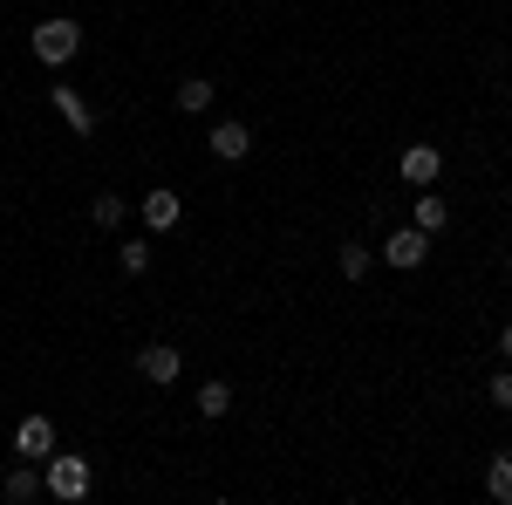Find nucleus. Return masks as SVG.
Segmentation results:
<instances>
[{
    "label": "nucleus",
    "instance_id": "1",
    "mask_svg": "<svg viewBox=\"0 0 512 505\" xmlns=\"http://www.w3.org/2000/svg\"><path fill=\"white\" fill-rule=\"evenodd\" d=\"M28 48H35L41 69H69V62L82 55V21H69V14H48V21H35Z\"/></svg>",
    "mask_w": 512,
    "mask_h": 505
},
{
    "label": "nucleus",
    "instance_id": "2",
    "mask_svg": "<svg viewBox=\"0 0 512 505\" xmlns=\"http://www.w3.org/2000/svg\"><path fill=\"white\" fill-rule=\"evenodd\" d=\"M41 492H48V499H62V505L89 499V458H55V451H48V471H41Z\"/></svg>",
    "mask_w": 512,
    "mask_h": 505
},
{
    "label": "nucleus",
    "instance_id": "3",
    "mask_svg": "<svg viewBox=\"0 0 512 505\" xmlns=\"http://www.w3.org/2000/svg\"><path fill=\"white\" fill-rule=\"evenodd\" d=\"M424 260H431V233H424V226H396V233H383V267L417 273Z\"/></svg>",
    "mask_w": 512,
    "mask_h": 505
},
{
    "label": "nucleus",
    "instance_id": "4",
    "mask_svg": "<svg viewBox=\"0 0 512 505\" xmlns=\"http://www.w3.org/2000/svg\"><path fill=\"white\" fill-rule=\"evenodd\" d=\"M137 212H144V226H151V233H178V219H185V198L171 192V185H158V192H144V205H137Z\"/></svg>",
    "mask_w": 512,
    "mask_h": 505
},
{
    "label": "nucleus",
    "instance_id": "5",
    "mask_svg": "<svg viewBox=\"0 0 512 505\" xmlns=\"http://www.w3.org/2000/svg\"><path fill=\"white\" fill-rule=\"evenodd\" d=\"M396 171H403V185H417V192H431V185H437V171H444V151H437V144H410Z\"/></svg>",
    "mask_w": 512,
    "mask_h": 505
},
{
    "label": "nucleus",
    "instance_id": "6",
    "mask_svg": "<svg viewBox=\"0 0 512 505\" xmlns=\"http://www.w3.org/2000/svg\"><path fill=\"white\" fill-rule=\"evenodd\" d=\"M48 103H55V117L69 123L76 137H89V130H96V110L82 103V96H76V89H69V82H55V89H48Z\"/></svg>",
    "mask_w": 512,
    "mask_h": 505
},
{
    "label": "nucleus",
    "instance_id": "7",
    "mask_svg": "<svg viewBox=\"0 0 512 505\" xmlns=\"http://www.w3.org/2000/svg\"><path fill=\"white\" fill-rule=\"evenodd\" d=\"M14 451H21V458H48V451H55V424H48V417H21V424H14Z\"/></svg>",
    "mask_w": 512,
    "mask_h": 505
},
{
    "label": "nucleus",
    "instance_id": "8",
    "mask_svg": "<svg viewBox=\"0 0 512 505\" xmlns=\"http://www.w3.org/2000/svg\"><path fill=\"white\" fill-rule=\"evenodd\" d=\"M137 369H144V376H151V383H178V369H185V355L178 349H164V342H151V349H137Z\"/></svg>",
    "mask_w": 512,
    "mask_h": 505
},
{
    "label": "nucleus",
    "instance_id": "9",
    "mask_svg": "<svg viewBox=\"0 0 512 505\" xmlns=\"http://www.w3.org/2000/svg\"><path fill=\"white\" fill-rule=\"evenodd\" d=\"M246 151H253V130L246 123H212V157L219 164H239Z\"/></svg>",
    "mask_w": 512,
    "mask_h": 505
},
{
    "label": "nucleus",
    "instance_id": "10",
    "mask_svg": "<svg viewBox=\"0 0 512 505\" xmlns=\"http://www.w3.org/2000/svg\"><path fill=\"white\" fill-rule=\"evenodd\" d=\"M335 267H342V280H369V267H376V253H369V239H342V253H335Z\"/></svg>",
    "mask_w": 512,
    "mask_h": 505
},
{
    "label": "nucleus",
    "instance_id": "11",
    "mask_svg": "<svg viewBox=\"0 0 512 505\" xmlns=\"http://www.w3.org/2000/svg\"><path fill=\"white\" fill-rule=\"evenodd\" d=\"M410 226H424V233H444V226H451V205H444V198L437 192H417V212H410Z\"/></svg>",
    "mask_w": 512,
    "mask_h": 505
},
{
    "label": "nucleus",
    "instance_id": "12",
    "mask_svg": "<svg viewBox=\"0 0 512 505\" xmlns=\"http://www.w3.org/2000/svg\"><path fill=\"white\" fill-rule=\"evenodd\" d=\"M178 110H185V117H205V110H212V76H185L178 82Z\"/></svg>",
    "mask_w": 512,
    "mask_h": 505
},
{
    "label": "nucleus",
    "instance_id": "13",
    "mask_svg": "<svg viewBox=\"0 0 512 505\" xmlns=\"http://www.w3.org/2000/svg\"><path fill=\"white\" fill-rule=\"evenodd\" d=\"M0 492H7V505H28V499H41V478L28 465H14L7 478H0Z\"/></svg>",
    "mask_w": 512,
    "mask_h": 505
},
{
    "label": "nucleus",
    "instance_id": "14",
    "mask_svg": "<svg viewBox=\"0 0 512 505\" xmlns=\"http://www.w3.org/2000/svg\"><path fill=\"white\" fill-rule=\"evenodd\" d=\"M226 410H233V389L219 383V376H212V383H198V417H212V424H219Z\"/></svg>",
    "mask_w": 512,
    "mask_h": 505
},
{
    "label": "nucleus",
    "instance_id": "15",
    "mask_svg": "<svg viewBox=\"0 0 512 505\" xmlns=\"http://www.w3.org/2000/svg\"><path fill=\"white\" fill-rule=\"evenodd\" d=\"M485 492H492L499 505H512V458H506V451H499V458L485 465Z\"/></svg>",
    "mask_w": 512,
    "mask_h": 505
},
{
    "label": "nucleus",
    "instance_id": "16",
    "mask_svg": "<svg viewBox=\"0 0 512 505\" xmlns=\"http://www.w3.org/2000/svg\"><path fill=\"white\" fill-rule=\"evenodd\" d=\"M89 219H96V226H103V233H117L123 219H130V205H123L117 192H103V198H96V205H89Z\"/></svg>",
    "mask_w": 512,
    "mask_h": 505
},
{
    "label": "nucleus",
    "instance_id": "17",
    "mask_svg": "<svg viewBox=\"0 0 512 505\" xmlns=\"http://www.w3.org/2000/svg\"><path fill=\"white\" fill-rule=\"evenodd\" d=\"M117 260H123V273H144V267H151V239H123Z\"/></svg>",
    "mask_w": 512,
    "mask_h": 505
},
{
    "label": "nucleus",
    "instance_id": "18",
    "mask_svg": "<svg viewBox=\"0 0 512 505\" xmlns=\"http://www.w3.org/2000/svg\"><path fill=\"white\" fill-rule=\"evenodd\" d=\"M492 410H512V369L492 376Z\"/></svg>",
    "mask_w": 512,
    "mask_h": 505
},
{
    "label": "nucleus",
    "instance_id": "19",
    "mask_svg": "<svg viewBox=\"0 0 512 505\" xmlns=\"http://www.w3.org/2000/svg\"><path fill=\"white\" fill-rule=\"evenodd\" d=\"M499 355H506V362H512V321H506V328H499Z\"/></svg>",
    "mask_w": 512,
    "mask_h": 505
}]
</instances>
